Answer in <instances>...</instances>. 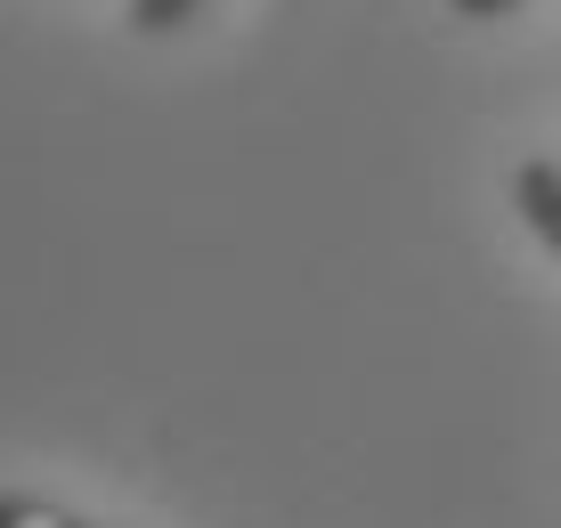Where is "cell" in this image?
I'll return each mask as SVG.
<instances>
[{"mask_svg":"<svg viewBox=\"0 0 561 528\" xmlns=\"http://www.w3.org/2000/svg\"><path fill=\"white\" fill-rule=\"evenodd\" d=\"M0 528H99V520H82V513H66V504H49V496H0Z\"/></svg>","mask_w":561,"mask_h":528,"instance_id":"2","label":"cell"},{"mask_svg":"<svg viewBox=\"0 0 561 528\" xmlns=\"http://www.w3.org/2000/svg\"><path fill=\"white\" fill-rule=\"evenodd\" d=\"M513 211H520V228L561 261V163L553 154H529V163L513 171Z\"/></svg>","mask_w":561,"mask_h":528,"instance_id":"1","label":"cell"},{"mask_svg":"<svg viewBox=\"0 0 561 528\" xmlns=\"http://www.w3.org/2000/svg\"><path fill=\"white\" fill-rule=\"evenodd\" d=\"M520 0H448V16H463V25H489V16H513Z\"/></svg>","mask_w":561,"mask_h":528,"instance_id":"4","label":"cell"},{"mask_svg":"<svg viewBox=\"0 0 561 528\" xmlns=\"http://www.w3.org/2000/svg\"><path fill=\"white\" fill-rule=\"evenodd\" d=\"M204 0H130V33H180Z\"/></svg>","mask_w":561,"mask_h":528,"instance_id":"3","label":"cell"}]
</instances>
